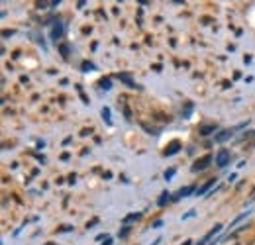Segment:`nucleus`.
Instances as JSON below:
<instances>
[{
  "instance_id": "nucleus-1",
  "label": "nucleus",
  "mask_w": 255,
  "mask_h": 245,
  "mask_svg": "<svg viewBox=\"0 0 255 245\" xmlns=\"http://www.w3.org/2000/svg\"><path fill=\"white\" fill-rule=\"evenodd\" d=\"M212 155H204V157H200V159H196V163L192 165V171H204V169H208L210 167V163H212Z\"/></svg>"
},
{
  "instance_id": "nucleus-2",
  "label": "nucleus",
  "mask_w": 255,
  "mask_h": 245,
  "mask_svg": "<svg viewBox=\"0 0 255 245\" xmlns=\"http://www.w3.org/2000/svg\"><path fill=\"white\" fill-rule=\"evenodd\" d=\"M220 232H222V224H216V226H214V228H212V230H210V232H208V234H206V236H204V238H202L196 245H206L212 238H214V236H216V234H220Z\"/></svg>"
},
{
  "instance_id": "nucleus-3",
  "label": "nucleus",
  "mask_w": 255,
  "mask_h": 245,
  "mask_svg": "<svg viewBox=\"0 0 255 245\" xmlns=\"http://www.w3.org/2000/svg\"><path fill=\"white\" fill-rule=\"evenodd\" d=\"M230 163V151L228 149H220L218 153H216V165L218 167H226Z\"/></svg>"
},
{
  "instance_id": "nucleus-4",
  "label": "nucleus",
  "mask_w": 255,
  "mask_h": 245,
  "mask_svg": "<svg viewBox=\"0 0 255 245\" xmlns=\"http://www.w3.org/2000/svg\"><path fill=\"white\" fill-rule=\"evenodd\" d=\"M179 149H181V141H177V139H175V141H171V143L167 145V149H165L163 153H165V155H173V153H177Z\"/></svg>"
},
{
  "instance_id": "nucleus-5",
  "label": "nucleus",
  "mask_w": 255,
  "mask_h": 245,
  "mask_svg": "<svg viewBox=\"0 0 255 245\" xmlns=\"http://www.w3.org/2000/svg\"><path fill=\"white\" fill-rule=\"evenodd\" d=\"M214 183H216V179H210L208 183H204L202 186H200V188H198V190H196V194H198V196H204V192H208V188H210V186H212Z\"/></svg>"
},
{
  "instance_id": "nucleus-6",
  "label": "nucleus",
  "mask_w": 255,
  "mask_h": 245,
  "mask_svg": "<svg viewBox=\"0 0 255 245\" xmlns=\"http://www.w3.org/2000/svg\"><path fill=\"white\" fill-rule=\"evenodd\" d=\"M61 35H63V28H61V24H59V22H57V24H55V26H53V30H51V37H53V39H55V41H57V39H59V37H61Z\"/></svg>"
},
{
  "instance_id": "nucleus-7",
  "label": "nucleus",
  "mask_w": 255,
  "mask_h": 245,
  "mask_svg": "<svg viewBox=\"0 0 255 245\" xmlns=\"http://www.w3.org/2000/svg\"><path fill=\"white\" fill-rule=\"evenodd\" d=\"M232 133H234V129H224L222 133L216 135V141H226L228 137H232Z\"/></svg>"
},
{
  "instance_id": "nucleus-8",
  "label": "nucleus",
  "mask_w": 255,
  "mask_h": 245,
  "mask_svg": "<svg viewBox=\"0 0 255 245\" xmlns=\"http://www.w3.org/2000/svg\"><path fill=\"white\" fill-rule=\"evenodd\" d=\"M192 190H194L192 186H185V188H181V190L177 192V198H185V196H191Z\"/></svg>"
},
{
  "instance_id": "nucleus-9",
  "label": "nucleus",
  "mask_w": 255,
  "mask_h": 245,
  "mask_svg": "<svg viewBox=\"0 0 255 245\" xmlns=\"http://www.w3.org/2000/svg\"><path fill=\"white\" fill-rule=\"evenodd\" d=\"M118 77H120V79H122V81L126 83L129 89H137V85H135V83L131 81V77H129V75H118Z\"/></svg>"
},
{
  "instance_id": "nucleus-10",
  "label": "nucleus",
  "mask_w": 255,
  "mask_h": 245,
  "mask_svg": "<svg viewBox=\"0 0 255 245\" xmlns=\"http://www.w3.org/2000/svg\"><path fill=\"white\" fill-rule=\"evenodd\" d=\"M214 129H216L214 123H210V125H202V127H200V133H202V135H208V133H212Z\"/></svg>"
},
{
  "instance_id": "nucleus-11",
  "label": "nucleus",
  "mask_w": 255,
  "mask_h": 245,
  "mask_svg": "<svg viewBox=\"0 0 255 245\" xmlns=\"http://www.w3.org/2000/svg\"><path fill=\"white\" fill-rule=\"evenodd\" d=\"M169 198H171V196H169V192H163V194L159 196V200H157V204H159V206H165V204L169 202Z\"/></svg>"
},
{
  "instance_id": "nucleus-12",
  "label": "nucleus",
  "mask_w": 255,
  "mask_h": 245,
  "mask_svg": "<svg viewBox=\"0 0 255 245\" xmlns=\"http://www.w3.org/2000/svg\"><path fill=\"white\" fill-rule=\"evenodd\" d=\"M100 89H104V91H110V89H112V83H110V79H102V81H100Z\"/></svg>"
},
{
  "instance_id": "nucleus-13",
  "label": "nucleus",
  "mask_w": 255,
  "mask_h": 245,
  "mask_svg": "<svg viewBox=\"0 0 255 245\" xmlns=\"http://www.w3.org/2000/svg\"><path fill=\"white\" fill-rule=\"evenodd\" d=\"M139 218H141V214H129V216H126V218H124V224H129V222H135V220H139Z\"/></svg>"
},
{
  "instance_id": "nucleus-14",
  "label": "nucleus",
  "mask_w": 255,
  "mask_h": 245,
  "mask_svg": "<svg viewBox=\"0 0 255 245\" xmlns=\"http://www.w3.org/2000/svg\"><path fill=\"white\" fill-rule=\"evenodd\" d=\"M102 118L108 123H112V120H110V110H108V108H102Z\"/></svg>"
},
{
  "instance_id": "nucleus-15",
  "label": "nucleus",
  "mask_w": 255,
  "mask_h": 245,
  "mask_svg": "<svg viewBox=\"0 0 255 245\" xmlns=\"http://www.w3.org/2000/svg\"><path fill=\"white\" fill-rule=\"evenodd\" d=\"M57 2H37V6L39 8H47V6H55Z\"/></svg>"
},
{
  "instance_id": "nucleus-16",
  "label": "nucleus",
  "mask_w": 255,
  "mask_h": 245,
  "mask_svg": "<svg viewBox=\"0 0 255 245\" xmlns=\"http://www.w3.org/2000/svg\"><path fill=\"white\" fill-rule=\"evenodd\" d=\"M83 71H95V65L93 63H83Z\"/></svg>"
},
{
  "instance_id": "nucleus-17",
  "label": "nucleus",
  "mask_w": 255,
  "mask_h": 245,
  "mask_svg": "<svg viewBox=\"0 0 255 245\" xmlns=\"http://www.w3.org/2000/svg\"><path fill=\"white\" fill-rule=\"evenodd\" d=\"M175 175V169H169V171H165V179H171Z\"/></svg>"
},
{
  "instance_id": "nucleus-18",
  "label": "nucleus",
  "mask_w": 255,
  "mask_h": 245,
  "mask_svg": "<svg viewBox=\"0 0 255 245\" xmlns=\"http://www.w3.org/2000/svg\"><path fill=\"white\" fill-rule=\"evenodd\" d=\"M61 53H63V57L69 55V47H67V45H61Z\"/></svg>"
},
{
  "instance_id": "nucleus-19",
  "label": "nucleus",
  "mask_w": 255,
  "mask_h": 245,
  "mask_svg": "<svg viewBox=\"0 0 255 245\" xmlns=\"http://www.w3.org/2000/svg\"><path fill=\"white\" fill-rule=\"evenodd\" d=\"M161 224H163V222H161V220H155V222H153V224H151V228H161Z\"/></svg>"
},
{
  "instance_id": "nucleus-20",
  "label": "nucleus",
  "mask_w": 255,
  "mask_h": 245,
  "mask_svg": "<svg viewBox=\"0 0 255 245\" xmlns=\"http://www.w3.org/2000/svg\"><path fill=\"white\" fill-rule=\"evenodd\" d=\"M191 216H194V210H191V212H187V214L183 216V220H187V218H191Z\"/></svg>"
},
{
  "instance_id": "nucleus-21",
  "label": "nucleus",
  "mask_w": 255,
  "mask_h": 245,
  "mask_svg": "<svg viewBox=\"0 0 255 245\" xmlns=\"http://www.w3.org/2000/svg\"><path fill=\"white\" fill-rule=\"evenodd\" d=\"M183 245H192V240H187V242H185Z\"/></svg>"
},
{
  "instance_id": "nucleus-22",
  "label": "nucleus",
  "mask_w": 255,
  "mask_h": 245,
  "mask_svg": "<svg viewBox=\"0 0 255 245\" xmlns=\"http://www.w3.org/2000/svg\"><path fill=\"white\" fill-rule=\"evenodd\" d=\"M104 245H112V242H110V238H108V240L104 242Z\"/></svg>"
},
{
  "instance_id": "nucleus-23",
  "label": "nucleus",
  "mask_w": 255,
  "mask_h": 245,
  "mask_svg": "<svg viewBox=\"0 0 255 245\" xmlns=\"http://www.w3.org/2000/svg\"><path fill=\"white\" fill-rule=\"evenodd\" d=\"M159 242H161V238H159V240H155V242H153L151 245H159Z\"/></svg>"
},
{
  "instance_id": "nucleus-24",
  "label": "nucleus",
  "mask_w": 255,
  "mask_h": 245,
  "mask_svg": "<svg viewBox=\"0 0 255 245\" xmlns=\"http://www.w3.org/2000/svg\"><path fill=\"white\" fill-rule=\"evenodd\" d=\"M45 245H55V244H45Z\"/></svg>"
},
{
  "instance_id": "nucleus-25",
  "label": "nucleus",
  "mask_w": 255,
  "mask_h": 245,
  "mask_svg": "<svg viewBox=\"0 0 255 245\" xmlns=\"http://www.w3.org/2000/svg\"><path fill=\"white\" fill-rule=\"evenodd\" d=\"M254 198H255V190H254Z\"/></svg>"
}]
</instances>
